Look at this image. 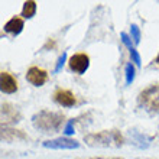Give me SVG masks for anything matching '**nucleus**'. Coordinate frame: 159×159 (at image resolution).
Here are the masks:
<instances>
[{
    "instance_id": "obj_3",
    "label": "nucleus",
    "mask_w": 159,
    "mask_h": 159,
    "mask_svg": "<svg viewBox=\"0 0 159 159\" xmlns=\"http://www.w3.org/2000/svg\"><path fill=\"white\" fill-rule=\"evenodd\" d=\"M138 104L149 114H159V84H152L139 93Z\"/></svg>"
},
{
    "instance_id": "obj_1",
    "label": "nucleus",
    "mask_w": 159,
    "mask_h": 159,
    "mask_svg": "<svg viewBox=\"0 0 159 159\" xmlns=\"http://www.w3.org/2000/svg\"><path fill=\"white\" fill-rule=\"evenodd\" d=\"M84 142L90 148H121L125 143V138L120 130L111 129L85 134Z\"/></svg>"
},
{
    "instance_id": "obj_20",
    "label": "nucleus",
    "mask_w": 159,
    "mask_h": 159,
    "mask_svg": "<svg viewBox=\"0 0 159 159\" xmlns=\"http://www.w3.org/2000/svg\"><path fill=\"white\" fill-rule=\"evenodd\" d=\"M156 64H158V65H159V55H158V57H156Z\"/></svg>"
},
{
    "instance_id": "obj_4",
    "label": "nucleus",
    "mask_w": 159,
    "mask_h": 159,
    "mask_svg": "<svg viewBox=\"0 0 159 159\" xmlns=\"http://www.w3.org/2000/svg\"><path fill=\"white\" fill-rule=\"evenodd\" d=\"M68 65H70V70L72 72H75L78 75H83L90 67V57L85 52L74 54L68 61Z\"/></svg>"
},
{
    "instance_id": "obj_12",
    "label": "nucleus",
    "mask_w": 159,
    "mask_h": 159,
    "mask_svg": "<svg viewBox=\"0 0 159 159\" xmlns=\"http://www.w3.org/2000/svg\"><path fill=\"white\" fill-rule=\"evenodd\" d=\"M35 13H36V2H34V0L25 2L23 7H22V16L25 19H30L35 16Z\"/></svg>"
},
{
    "instance_id": "obj_19",
    "label": "nucleus",
    "mask_w": 159,
    "mask_h": 159,
    "mask_svg": "<svg viewBox=\"0 0 159 159\" xmlns=\"http://www.w3.org/2000/svg\"><path fill=\"white\" fill-rule=\"evenodd\" d=\"M88 159H125V158H120V156H119V158H100V156H98V158H88Z\"/></svg>"
},
{
    "instance_id": "obj_9",
    "label": "nucleus",
    "mask_w": 159,
    "mask_h": 159,
    "mask_svg": "<svg viewBox=\"0 0 159 159\" xmlns=\"http://www.w3.org/2000/svg\"><path fill=\"white\" fill-rule=\"evenodd\" d=\"M0 88H2V93H4V94H13L19 88L17 80L10 72L2 71V74H0Z\"/></svg>"
},
{
    "instance_id": "obj_18",
    "label": "nucleus",
    "mask_w": 159,
    "mask_h": 159,
    "mask_svg": "<svg viewBox=\"0 0 159 159\" xmlns=\"http://www.w3.org/2000/svg\"><path fill=\"white\" fill-rule=\"evenodd\" d=\"M130 57H132V59H133V62L136 64V65H140L142 64V59H140V55L138 54V51L134 49H130Z\"/></svg>"
},
{
    "instance_id": "obj_11",
    "label": "nucleus",
    "mask_w": 159,
    "mask_h": 159,
    "mask_svg": "<svg viewBox=\"0 0 159 159\" xmlns=\"http://www.w3.org/2000/svg\"><path fill=\"white\" fill-rule=\"evenodd\" d=\"M2 139H3L4 142H13L15 139H28V136L22 133V130L3 127V129H2Z\"/></svg>"
},
{
    "instance_id": "obj_6",
    "label": "nucleus",
    "mask_w": 159,
    "mask_h": 159,
    "mask_svg": "<svg viewBox=\"0 0 159 159\" xmlns=\"http://www.w3.org/2000/svg\"><path fill=\"white\" fill-rule=\"evenodd\" d=\"M42 145H43V148H48V149H77V148H80V143L70 138L51 139V140H45Z\"/></svg>"
},
{
    "instance_id": "obj_15",
    "label": "nucleus",
    "mask_w": 159,
    "mask_h": 159,
    "mask_svg": "<svg viewBox=\"0 0 159 159\" xmlns=\"http://www.w3.org/2000/svg\"><path fill=\"white\" fill-rule=\"evenodd\" d=\"M65 61H67V52H62V55H61V57L58 58V61H57V65H55V68H54V72L61 71V68L64 67Z\"/></svg>"
},
{
    "instance_id": "obj_5",
    "label": "nucleus",
    "mask_w": 159,
    "mask_h": 159,
    "mask_svg": "<svg viewBox=\"0 0 159 159\" xmlns=\"http://www.w3.org/2000/svg\"><path fill=\"white\" fill-rule=\"evenodd\" d=\"M48 78H49L48 71L39 67H30L26 72V81L35 85V87H42L48 81Z\"/></svg>"
},
{
    "instance_id": "obj_2",
    "label": "nucleus",
    "mask_w": 159,
    "mask_h": 159,
    "mask_svg": "<svg viewBox=\"0 0 159 159\" xmlns=\"http://www.w3.org/2000/svg\"><path fill=\"white\" fill-rule=\"evenodd\" d=\"M65 116L62 113L49 111V110H41L32 116V125L35 129L41 130L43 133H55L58 132L64 125Z\"/></svg>"
},
{
    "instance_id": "obj_8",
    "label": "nucleus",
    "mask_w": 159,
    "mask_h": 159,
    "mask_svg": "<svg viewBox=\"0 0 159 159\" xmlns=\"http://www.w3.org/2000/svg\"><path fill=\"white\" fill-rule=\"evenodd\" d=\"M20 119L22 114L16 106L10 104V103H3L2 104V120H3V123L12 125V123L20 121Z\"/></svg>"
},
{
    "instance_id": "obj_17",
    "label": "nucleus",
    "mask_w": 159,
    "mask_h": 159,
    "mask_svg": "<svg viewBox=\"0 0 159 159\" xmlns=\"http://www.w3.org/2000/svg\"><path fill=\"white\" fill-rule=\"evenodd\" d=\"M74 123H75V120H74V119L68 120L67 126L64 127V133H65V134H72V133H74Z\"/></svg>"
},
{
    "instance_id": "obj_10",
    "label": "nucleus",
    "mask_w": 159,
    "mask_h": 159,
    "mask_svg": "<svg viewBox=\"0 0 159 159\" xmlns=\"http://www.w3.org/2000/svg\"><path fill=\"white\" fill-rule=\"evenodd\" d=\"M23 28H25V22H23V19L19 16H15L12 17L9 22H6L3 26V30L6 32V34H10L13 35V36H16V35H19L23 30Z\"/></svg>"
},
{
    "instance_id": "obj_7",
    "label": "nucleus",
    "mask_w": 159,
    "mask_h": 159,
    "mask_svg": "<svg viewBox=\"0 0 159 159\" xmlns=\"http://www.w3.org/2000/svg\"><path fill=\"white\" fill-rule=\"evenodd\" d=\"M52 97H54L55 103L62 106V107H74L77 104V98L74 96V93L67 90V88H58Z\"/></svg>"
},
{
    "instance_id": "obj_16",
    "label": "nucleus",
    "mask_w": 159,
    "mask_h": 159,
    "mask_svg": "<svg viewBox=\"0 0 159 159\" xmlns=\"http://www.w3.org/2000/svg\"><path fill=\"white\" fill-rule=\"evenodd\" d=\"M120 38H121V42H123V43H125V45L129 48V51L133 49V46H132V38H130V36L126 34V32H121V34H120Z\"/></svg>"
},
{
    "instance_id": "obj_13",
    "label": "nucleus",
    "mask_w": 159,
    "mask_h": 159,
    "mask_svg": "<svg viewBox=\"0 0 159 159\" xmlns=\"http://www.w3.org/2000/svg\"><path fill=\"white\" fill-rule=\"evenodd\" d=\"M126 84L129 85V84L133 83V80H134V67L132 65V62H129L127 65H126Z\"/></svg>"
},
{
    "instance_id": "obj_14",
    "label": "nucleus",
    "mask_w": 159,
    "mask_h": 159,
    "mask_svg": "<svg viewBox=\"0 0 159 159\" xmlns=\"http://www.w3.org/2000/svg\"><path fill=\"white\" fill-rule=\"evenodd\" d=\"M130 34H132V39H133V43L138 45L140 42V29H139L138 25H132L130 26Z\"/></svg>"
}]
</instances>
